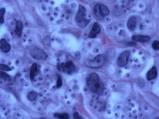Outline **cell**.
Masks as SVG:
<instances>
[{"label":"cell","mask_w":159,"mask_h":119,"mask_svg":"<svg viewBox=\"0 0 159 119\" xmlns=\"http://www.w3.org/2000/svg\"><path fill=\"white\" fill-rule=\"evenodd\" d=\"M54 116L58 119H68L69 118L68 114L67 113H55Z\"/></svg>","instance_id":"cell-17"},{"label":"cell","mask_w":159,"mask_h":119,"mask_svg":"<svg viewBox=\"0 0 159 119\" xmlns=\"http://www.w3.org/2000/svg\"><path fill=\"white\" fill-rule=\"evenodd\" d=\"M127 45L129 46H134L136 45V44L135 42H127Z\"/></svg>","instance_id":"cell-24"},{"label":"cell","mask_w":159,"mask_h":119,"mask_svg":"<svg viewBox=\"0 0 159 119\" xmlns=\"http://www.w3.org/2000/svg\"><path fill=\"white\" fill-rule=\"evenodd\" d=\"M75 20L77 25L81 28H85L90 22L91 20L87 18V10L83 6L80 5Z\"/></svg>","instance_id":"cell-2"},{"label":"cell","mask_w":159,"mask_h":119,"mask_svg":"<svg viewBox=\"0 0 159 119\" xmlns=\"http://www.w3.org/2000/svg\"><path fill=\"white\" fill-rule=\"evenodd\" d=\"M137 19L135 17H131L127 22V27L130 31H134L136 26Z\"/></svg>","instance_id":"cell-9"},{"label":"cell","mask_w":159,"mask_h":119,"mask_svg":"<svg viewBox=\"0 0 159 119\" xmlns=\"http://www.w3.org/2000/svg\"><path fill=\"white\" fill-rule=\"evenodd\" d=\"M93 12L95 13V15H96L99 18H102V16L101 15L100 11V5L99 4H95V5L94 7Z\"/></svg>","instance_id":"cell-16"},{"label":"cell","mask_w":159,"mask_h":119,"mask_svg":"<svg viewBox=\"0 0 159 119\" xmlns=\"http://www.w3.org/2000/svg\"><path fill=\"white\" fill-rule=\"evenodd\" d=\"M58 68L63 73L72 75L76 71V68L72 61H68L65 63H62L58 65Z\"/></svg>","instance_id":"cell-4"},{"label":"cell","mask_w":159,"mask_h":119,"mask_svg":"<svg viewBox=\"0 0 159 119\" xmlns=\"http://www.w3.org/2000/svg\"><path fill=\"white\" fill-rule=\"evenodd\" d=\"M152 48L155 50H159V41H153L152 44Z\"/></svg>","instance_id":"cell-20"},{"label":"cell","mask_w":159,"mask_h":119,"mask_svg":"<svg viewBox=\"0 0 159 119\" xmlns=\"http://www.w3.org/2000/svg\"><path fill=\"white\" fill-rule=\"evenodd\" d=\"M31 57L37 60H45L48 56L42 50L38 48H33L29 51Z\"/></svg>","instance_id":"cell-5"},{"label":"cell","mask_w":159,"mask_h":119,"mask_svg":"<svg viewBox=\"0 0 159 119\" xmlns=\"http://www.w3.org/2000/svg\"><path fill=\"white\" fill-rule=\"evenodd\" d=\"M62 84H63V82H62V78L60 75H58V78H57V83H56V87L57 88H60L62 86Z\"/></svg>","instance_id":"cell-21"},{"label":"cell","mask_w":159,"mask_h":119,"mask_svg":"<svg viewBox=\"0 0 159 119\" xmlns=\"http://www.w3.org/2000/svg\"><path fill=\"white\" fill-rule=\"evenodd\" d=\"M0 68L1 70L4 71H11V69L6 65H4L2 63L0 64Z\"/></svg>","instance_id":"cell-19"},{"label":"cell","mask_w":159,"mask_h":119,"mask_svg":"<svg viewBox=\"0 0 159 119\" xmlns=\"http://www.w3.org/2000/svg\"><path fill=\"white\" fill-rule=\"evenodd\" d=\"M11 45L9 44L5 39H2L0 42V49L1 52L4 53L8 52L11 49Z\"/></svg>","instance_id":"cell-7"},{"label":"cell","mask_w":159,"mask_h":119,"mask_svg":"<svg viewBox=\"0 0 159 119\" xmlns=\"http://www.w3.org/2000/svg\"><path fill=\"white\" fill-rule=\"evenodd\" d=\"M1 78H2L5 81H7L8 78H9V76L6 73L3 72H1Z\"/></svg>","instance_id":"cell-22"},{"label":"cell","mask_w":159,"mask_h":119,"mask_svg":"<svg viewBox=\"0 0 159 119\" xmlns=\"http://www.w3.org/2000/svg\"><path fill=\"white\" fill-rule=\"evenodd\" d=\"M5 13V8H1L0 10V23L1 24L4 23V15Z\"/></svg>","instance_id":"cell-18"},{"label":"cell","mask_w":159,"mask_h":119,"mask_svg":"<svg viewBox=\"0 0 159 119\" xmlns=\"http://www.w3.org/2000/svg\"><path fill=\"white\" fill-rule=\"evenodd\" d=\"M37 71H38L37 64L36 63H33L31 67L30 70V78L31 81L34 80L36 75L37 74Z\"/></svg>","instance_id":"cell-12"},{"label":"cell","mask_w":159,"mask_h":119,"mask_svg":"<svg viewBox=\"0 0 159 119\" xmlns=\"http://www.w3.org/2000/svg\"><path fill=\"white\" fill-rule=\"evenodd\" d=\"M100 5V11L101 15L103 17L109 15L110 11L106 5L102 4H99Z\"/></svg>","instance_id":"cell-14"},{"label":"cell","mask_w":159,"mask_h":119,"mask_svg":"<svg viewBox=\"0 0 159 119\" xmlns=\"http://www.w3.org/2000/svg\"><path fill=\"white\" fill-rule=\"evenodd\" d=\"M100 31H101V29L100 26H99L98 24L97 23H95L93 24L91 32L89 34L88 37L90 38H95L96 37L97 34L100 33Z\"/></svg>","instance_id":"cell-8"},{"label":"cell","mask_w":159,"mask_h":119,"mask_svg":"<svg viewBox=\"0 0 159 119\" xmlns=\"http://www.w3.org/2000/svg\"><path fill=\"white\" fill-rule=\"evenodd\" d=\"M37 93L35 91H31L30 92L28 93L27 95V99L30 102H34L36 100L37 97Z\"/></svg>","instance_id":"cell-15"},{"label":"cell","mask_w":159,"mask_h":119,"mask_svg":"<svg viewBox=\"0 0 159 119\" xmlns=\"http://www.w3.org/2000/svg\"><path fill=\"white\" fill-rule=\"evenodd\" d=\"M87 84L92 93L98 95H101L103 93L105 85L97 74L92 73L88 79Z\"/></svg>","instance_id":"cell-1"},{"label":"cell","mask_w":159,"mask_h":119,"mask_svg":"<svg viewBox=\"0 0 159 119\" xmlns=\"http://www.w3.org/2000/svg\"><path fill=\"white\" fill-rule=\"evenodd\" d=\"M23 24L21 21H17L15 23V32L18 37H21L23 32Z\"/></svg>","instance_id":"cell-13"},{"label":"cell","mask_w":159,"mask_h":119,"mask_svg":"<svg viewBox=\"0 0 159 119\" xmlns=\"http://www.w3.org/2000/svg\"><path fill=\"white\" fill-rule=\"evenodd\" d=\"M132 40L134 41L138 42H146L148 41L151 37L148 36H142V35H134L132 37Z\"/></svg>","instance_id":"cell-11"},{"label":"cell","mask_w":159,"mask_h":119,"mask_svg":"<svg viewBox=\"0 0 159 119\" xmlns=\"http://www.w3.org/2000/svg\"><path fill=\"white\" fill-rule=\"evenodd\" d=\"M73 118L76 119H82V118L79 115V114L78 112H74L73 114Z\"/></svg>","instance_id":"cell-23"},{"label":"cell","mask_w":159,"mask_h":119,"mask_svg":"<svg viewBox=\"0 0 159 119\" xmlns=\"http://www.w3.org/2000/svg\"><path fill=\"white\" fill-rule=\"evenodd\" d=\"M130 52L129 50H125L119 56L117 60V65L119 67H124L129 63Z\"/></svg>","instance_id":"cell-6"},{"label":"cell","mask_w":159,"mask_h":119,"mask_svg":"<svg viewBox=\"0 0 159 119\" xmlns=\"http://www.w3.org/2000/svg\"><path fill=\"white\" fill-rule=\"evenodd\" d=\"M157 70L156 67H153L151 69L148 71L147 73V79L148 81H151L152 79H155L157 76Z\"/></svg>","instance_id":"cell-10"},{"label":"cell","mask_w":159,"mask_h":119,"mask_svg":"<svg viewBox=\"0 0 159 119\" xmlns=\"http://www.w3.org/2000/svg\"><path fill=\"white\" fill-rule=\"evenodd\" d=\"M106 60L107 58L105 55H98L93 60H89L87 63V65L88 67L93 68H99L105 65Z\"/></svg>","instance_id":"cell-3"}]
</instances>
